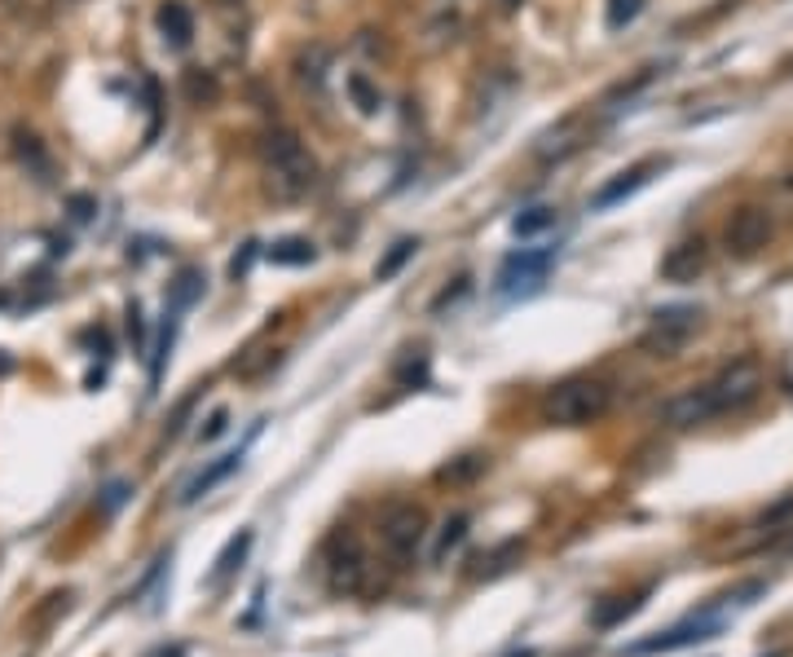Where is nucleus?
<instances>
[{
	"label": "nucleus",
	"mask_w": 793,
	"mask_h": 657,
	"mask_svg": "<svg viewBox=\"0 0 793 657\" xmlns=\"http://www.w3.org/2000/svg\"><path fill=\"white\" fill-rule=\"evenodd\" d=\"M265 163H269V186L278 199H300L318 186V159L296 132L278 129L265 137Z\"/></svg>",
	"instance_id": "obj_1"
},
{
	"label": "nucleus",
	"mask_w": 793,
	"mask_h": 657,
	"mask_svg": "<svg viewBox=\"0 0 793 657\" xmlns=\"http://www.w3.org/2000/svg\"><path fill=\"white\" fill-rule=\"evenodd\" d=\"M608 406H613V389H608L604 380H565L561 389H552L543 415H547V424L582 428V424L604 419Z\"/></svg>",
	"instance_id": "obj_2"
},
{
	"label": "nucleus",
	"mask_w": 793,
	"mask_h": 657,
	"mask_svg": "<svg viewBox=\"0 0 793 657\" xmlns=\"http://www.w3.org/2000/svg\"><path fill=\"white\" fill-rule=\"evenodd\" d=\"M428 538V512L419 504H393L379 517V547L393 565H415V556L424 551Z\"/></svg>",
	"instance_id": "obj_3"
},
{
	"label": "nucleus",
	"mask_w": 793,
	"mask_h": 657,
	"mask_svg": "<svg viewBox=\"0 0 793 657\" xmlns=\"http://www.w3.org/2000/svg\"><path fill=\"white\" fill-rule=\"evenodd\" d=\"M763 389V371L754 358H736L727 371H718L710 385H701V394L710 401V415H723V410H741L745 401H754Z\"/></svg>",
	"instance_id": "obj_4"
},
{
	"label": "nucleus",
	"mask_w": 793,
	"mask_h": 657,
	"mask_svg": "<svg viewBox=\"0 0 793 657\" xmlns=\"http://www.w3.org/2000/svg\"><path fill=\"white\" fill-rule=\"evenodd\" d=\"M696 327H701V313H696V309H662V313L653 318V327L644 331L640 349L653 354V358H680L683 345L696 336Z\"/></svg>",
	"instance_id": "obj_5"
},
{
	"label": "nucleus",
	"mask_w": 793,
	"mask_h": 657,
	"mask_svg": "<svg viewBox=\"0 0 793 657\" xmlns=\"http://www.w3.org/2000/svg\"><path fill=\"white\" fill-rule=\"evenodd\" d=\"M767 239H772V217H767V208H759V203L736 208V212L727 217V226H723V243H727L732 257H754V252L767 248Z\"/></svg>",
	"instance_id": "obj_6"
},
{
	"label": "nucleus",
	"mask_w": 793,
	"mask_h": 657,
	"mask_svg": "<svg viewBox=\"0 0 793 657\" xmlns=\"http://www.w3.org/2000/svg\"><path fill=\"white\" fill-rule=\"evenodd\" d=\"M361 578H366V556H361L357 538L336 534L327 547V587L336 596H353V591H361Z\"/></svg>",
	"instance_id": "obj_7"
},
{
	"label": "nucleus",
	"mask_w": 793,
	"mask_h": 657,
	"mask_svg": "<svg viewBox=\"0 0 793 657\" xmlns=\"http://www.w3.org/2000/svg\"><path fill=\"white\" fill-rule=\"evenodd\" d=\"M552 252H516V257H507L503 269H498V291L503 296H525V291H534V287H543V278H547V269H552Z\"/></svg>",
	"instance_id": "obj_8"
},
{
	"label": "nucleus",
	"mask_w": 793,
	"mask_h": 657,
	"mask_svg": "<svg viewBox=\"0 0 793 657\" xmlns=\"http://www.w3.org/2000/svg\"><path fill=\"white\" fill-rule=\"evenodd\" d=\"M718 618H692V623H683L675 631H662V636H653V640H644V645H631L626 654L631 657H648V654H671V649H683V645H701V640H714L718 636Z\"/></svg>",
	"instance_id": "obj_9"
},
{
	"label": "nucleus",
	"mask_w": 793,
	"mask_h": 657,
	"mask_svg": "<svg viewBox=\"0 0 793 657\" xmlns=\"http://www.w3.org/2000/svg\"><path fill=\"white\" fill-rule=\"evenodd\" d=\"M657 168H662V159H644V163H635V168L617 172L608 186H599V190L591 195V208H595V212H604V208H613V203L631 199L640 186H648V172H657Z\"/></svg>",
	"instance_id": "obj_10"
},
{
	"label": "nucleus",
	"mask_w": 793,
	"mask_h": 657,
	"mask_svg": "<svg viewBox=\"0 0 793 657\" xmlns=\"http://www.w3.org/2000/svg\"><path fill=\"white\" fill-rule=\"evenodd\" d=\"M705 261H710L705 239H683V243H675V248L666 252L662 278H666V282H692V278L705 269Z\"/></svg>",
	"instance_id": "obj_11"
},
{
	"label": "nucleus",
	"mask_w": 793,
	"mask_h": 657,
	"mask_svg": "<svg viewBox=\"0 0 793 657\" xmlns=\"http://www.w3.org/2000/svg\"><path fill=\"white\" fill-rule=\"evenodd\" d=\"M155 22H159L163 40H168V44H177V49H186V44L195 40V13H190L181 0H168V4H159Z\"/></svg>",
	"instance_id": "obj_12"
},
{
	"label": "nucleus",
	"mask_w": 793,
	"mask_h": 657,
	"mask_svg": "<svg viewBox=\"0 0 793 657\" xmlns=\"http://www.w3.org/2000/svg\"><path fill=\"white\" fill-rule=\"evenodd\" d=\"M238 464H242V450H229V455H221L217 464H208V468H204V472H199V477H195V481L186 486L181 504H186V508H190V504H199V499H204L208 490H217V486L226 481V477L234 472V468H238Z\"/></svg>",
	"instance_id": "obj_13"
},
{
	"label": "nucleus",
	"mask_w": 793,
	"mask_h": 657,
	"mask_svg": "<svg viewBox=\"0 0 793 657\" xmlns=\"http://www.w3.org/2000/svg\"><path fill=\"white\" fill-rule=\"evenodd\" d=\"M251 542H256V534H251V529H238V534L229 538L226 547H221V556H217V569L208 574V587H221L229 574H238V569H242V560H247Z\"/></svg>",
	"instance_id": "obj_14"
},
{
	"label": "nucleus",
	"mask_w": 793,
	"mask_h": 657,
	"mask_svg": "<svg viewBox=\"0 0 793 657\" xmlns=\"http://www.w3.org/2000/svg\"><path fill=\"white\" fill-rule=\"evenodd\" d=\"M485 468H489V455H458L446 468H437V481L442 486H472Z\"/></svg>",
	"instance_id": "obj_15"
},
{
	"label": "nucleus",
	"mask_w": 793,
	"mask_h": 657,
	"mask_svg": "<svg viewBox=\"0 0 793 657\" xmlns=\"http://www.w3.org/2000/svg\"><path fill=\"white\" fill-rule=\"evenodd\" d=\"M467 526H472V517H467V512H454L450 521L442 526V534H437V547H433V560H437V565L450 556L454 547H463V538H467Z\"/></svg>",
	"instance_id": "obj_16"
},
{
	"label": "nucleus",
	"mask_w": 793,
	"mask_h": 657,
	"mask_svg": "<svg viewBox=\"0 0 793 657\" xmlns=\"http://www.w3.org/2000/svg\"><path fill=\"white\" fill-rule=\"evenodd\" d=\"M265 257H269L274 265H309L318 252H314V243H309V239H282V243H274Z\"/></svg>",
	"instance_id": "obj_17"
},
{
	"label": "nucleus",
	"mask_w": 793,
	"mask_h": 657,
	"mask_svg": "<svg viewBox=\"0 0 793 657\" xmlns=\"http://www.w3.org/2000/svg\"><path fill=\"white\" fill-rule=\"evenodd\" d=\"M13 150H18V159H22V163H31L40 177L49 172V155H44V146H40V137H36V132H27V129L13 132Z\"/></svg>",
	"instance_id": "obj_18"
},
{
	"label": "nucleus",
	"mask_w": 793,
	"mask_h": 657,
	"mask_svg": "<svg viewBox=\"0 0 793 657\" xmlns=\"http://www.w3.org/2000/svg\"><path fill=\"white\" fill-rule=\"evenodd\" d=\"M552 226H556V208H529V212H521V217L512 221V230H516L521 239L543 235V230H552Z\"/></svg>",
	"instance_id": "obj_19"
},
{
	"label": "nucleus",
	"mask_w": 793,
	"mask_h": 657,
	"mask_svg": "<svg viewBox=\"0 0 793 657\" xmlns=\"http://www.w3.org/2000/svg\"><path fill=\"white\" fill-rule=\"evenodd\" d=\"M71 600H76L71 591H53V596H44V605L31 614V623H27V627H31V631H44L58 614H67V609H71Z\"/></svg>",
	"instance_id": "obj_20"
},
{
	"label": "nucleus",
	"mask_w": 793,
	"mask_h": 657,
	"mask_svg": "<svg viewBox=\"0 0 793 657\" xmlns=\"http://www.w3.org/2000/svg\"><path fill=\"white\" fill-rule=\"evenodd\" d=\"M415 252H419V239H402V243H393V252L375 265V278H379V282H384V278H393L402 265L415 257Z\"/></svg>",
	"instance_id": "obj_21"
},
{
	"label": "nucleus",
	"mask_w": 793,
	"mask_h": 657,
	"mask_svg": "<svg viewBox=\"0 0 793 657\" xmlns=\"http://www.w3.org/2000/svg\"><path fill=\"white\" fill-rule=\"evenodd\" d=\"M348 98L357 102L361 116H375V111H379V89H375L366 76H348Z\"/></svg>",
	"instance_id": "obj_22"
},
{
	"label": "nucleus",
	"mask_w": 793,
	"mask_h": 657,
	"mask_svg": "<svg viewBox=\"0 0 793 657\" xmlns=\"http://www.w3.org/2000/svg\"><path fill=\"white\" fill-rule=\"evenodd\" d=\"M186 98H190V102H212V98H217V80H212L204 67H190V71H186Z\"/></svg>",
	"instance_id": "obj_23"
},
{
	"label": "nucleus",
	"mask_w": 793,
	"mask_h": 657,
	"mask_svg": "<svg viewBox=\"0 0 793 657\" xmlns=\"http://www.w3.org/2000/svg\"><path fill=\"white\" fill-rule=\"evenodd\" d=\"M640 9H644V0H608V27L622 31L626 22L640 18Z\"/></svg>",
	"instance_id": "obj_24"
},
{
	"label": "nucleus",
	"mask_w": 793,
	"mask_h": 657,
	"mask_svg": "<svg viewBox=\"0 0 793 657\" xmlns=\"http://www.w3.org/2000/svg\"><path fill=\"white\" fill-rule=\"evenodd\" d=\"M640 605H644L640 596H631V600H617V605H608V609H599V614H595V627H613L617 618H626V614H635Z\"/></svg>",
	"instance_id": "obj_25"
},
{
	"label": "nucleus",
	"mask_w": 793,
	"mask_h": 657,
	"mask_svg": "<svg viewBox=\"0 0 793 657\" xmlns=\"http://www.w3.org/2000/svg\"><path fill=\"white\" fill-rule=\"evenodd\" d=\"M226 428H229V410H212V415H208V424L199 428V437H204V441H217Z\"/></svg>",
	"instance_id": "obj_26"
},
{
	"label": "nucleus",
	"mask_w": 793,
	"mask_h": 657,
	"mask_svg": "<svg viewBox=\"0 0 793 657\" xmlns=\"http://www.w3.org/2000/svg\"><path fill=\"white\" fill-rule=\"evenodd\" d=\"M128 490H132L128 481H111V486H107V499H102V512H107V517H111L115 508H119V504L128 499Z\"/></svg>",
	"instance_id": "obj_27"
},
{
	"label": "nucleus",
	"mask_w": 793,
	"mask_h": 657,
	"mask_svg": "<svg viewBox=\"0 0 793 657\" xmlns=\"http://www.w3.org/2000/svg\"><path fill=\"white\" fill-rule=\"evenodd\" d=\"M128 331H132V340H137V345L146 340V322H141V305H128Z\"/></svg>",
	"instance_id": "obj_28"
},
{
	"label": "nucleus",
	"mask_w": 793,
	"mask_h": 657,
	"mask_svg": "<svg viewBox=\"0 0 793 657\" xmlns=\"http://www.w3.org/2000/svg\"><path fill=\"white\" fill-rule=\"evenodd\" d=\"M71 208H76V221H89V217H93V212H89L93 199H71Z\"/></svg>",
	"instance_id": "obj_29"
},
{
	"label": "nucleus",
	"mask_w": 793,
	"mask_h": 657,
	"mask_svg": "<svg viewBox=\"0 0 793 657\" xmlns=\"http://www.w3.org/2000/svg\"><path fill=\"white\" fill-rule=\"evenodd\" d=\"M155 657H181V649H159Z\"/></svg>",
	"instance_id": "obj_30"
},
{
	"label": "nucleus",
	"mask_w": 793,
	"mask_h": 657,
	"mask_svg": "<svg viewBox=\"0 0 793 657\" xmlns=\"http://www.w3.org/2000/svg\"><path fill=\"white\" fill-rule=\"evenodd\" d=\"M521 4H525V0H503V9H521Z\"/></svg>",
	"instance_id": "obj_31"
},
{
	"label": "nucleus",
	"mask_w": 793,
	"mask_h": 657,
	"mask_svg": "<svg viewBox=\"0 0 793 657\" xmlns=\"http://www.w3.org/2000/svg\"><path fill=\"white\" fill-rule=\"evenodd\" d=\"M212 4H221V9H229V4H242V0H212Z\"/></svg>",
	"instance_id": "obj_32"
},
{
	"label": "nucleus",
	"mask_w": 793,
	"mask_h": 657,
	"mask_svg": "<svg viewBox=\"0 0 793 657\" xmlns=\"http://www.w3.org/2000/svg\"><path fill=\"white\" fill-rule=\"evenodd\" d=\"M521 657H534V654H521Z\"/></svg>",
	"instance_id": "obj_33"
}]
</instances>
